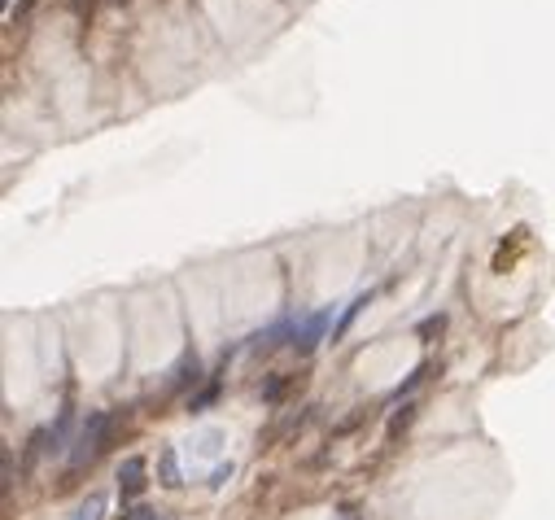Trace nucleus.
Returning <instances> with one entry per match:
<instances>
[{"label":"nucleus","mask_w":555,"mask_h":520,"mask_svg":"<svg viewBox=\"0 0 555 520\" xmlns=\"http://www.w3.org/2000/svg\"><path fill=\"white\" fill-rule=\"evenodd\" d=\"M332 311H315V315H306L302 323H293V332H289V346L298 350V354H311V350L324 342V328H329Z\"/></svg>","instance_id":"nucleus-1"},{"label":"nucleus","mask_w":555,"mask_h":520,"mask_svg":"<svg viewBox=\"0 0 555 520\" xmlns=\"http://www.w3.org/2000/svg\"><path fill=\"white\" fill-rule=\"evenodd\" d=\"M119 490H123V495H140V490H145V459H140V455L123 459V468H119Z\"/></svg>","instance_id":"nucleus-2"},{"label":"nucleus","mask_w":555,"mask_h":520,"mask_svg":"<svg viewBox=\"0 0 555 520\" xmlns=\"http://www.w3.org/2000/svg\"><path fill=\"white\" fill-rule=\"evenodd\" d=\"M101 512H105V495H88L75 507V516L71 520H101Z\"/></svg>","instance_id":"nucleus-3"},{"label":"nucleus","mask_w":555,"mask_h":520,"mask_svg":"<svg viewBox=\"0 0 555 520\" xmlns=\"http://www.w3.org/2000/svg\"><path fill=\"white\" fill-rule=\"evenodd\" d=\"M363 306H368V297H354L350 306H346V315H341V323L332 328V342H337V337H346V328H350V323L359 320V311H363Z\"/></svg>","instance_id":"nucleus-4"},{"label":"nucleus","mask_w":555,"mask_h":520,"mask_svg":"<svg viewBox=\"0 0 555 520\" xmlns=\"http://www.w3.org/2000/svg\"><path fill=\"white\" fill-rule=\"evenodd\" d=\"M162 477H167V481H162V486H179V468H176V450H167V455H162Z\"/></svg>","instance_id":"nucleus-5"},{"label":"nucleus","mask_w":555,"mask_h":520,"mask_svg":"<svg viewBox=\"0 0 555 520\" xmlns=\"http://www.w3.org/2000/svg\"><path fill=\"white\" fill-rule=\"evenodd\" d=\"M188 380H197V359H184V363H179V371H176V390H184Z\"/></svg>","instance_id":"nucleus-6"},{"label":"nucleus","mask_w":555,"mask_h":520,"mask_svg":"<svg viewBox=\"0 0 555 520\" xmlns=\"http://www.w3.org/2000/svg\"><path fill=\"white\" fill-rule=\"evenodd\" d=\"M284 390H289V380H284V376H276V380H267L263 398H267V402H280V398H284Z\"/></svg>","instance_id":"nucleus-7"},{"label":"nucleus","mask_w":555,"mask_h":520,"mask_svg":"<svg viewBox=\"0 0 555 520\" xmlns=\"http://www.w3.org/2000/svg\"><path fill=\"white\" fill-rule=\"evenodd\" d=\"M446 328V315H429V320L420 323V337H433V332H442Z\"/></svg>","instance_id":"nucleus-8"},{"label":"nucleus","mask_w":555,"mask_h":520,"mask_svg":"<svg viewBox=\"0 0 555 520\" xmlns=\"http://www.w3.org/2000/svg\"><path fill=\"white\" fill-rule=\"evenodd\" d=\"M411 411H416V407H403V416H394V420H389V438H398L407 424H411Z\"/></svg>","instance_id":"nucleus-9"},{"label":"nucleus","mask_w":555,"mask_h":520,"mask_svg":"<svg viewBox=\"0 0 555 520\" xmlns=\"http://www.w3.org/2000/svg\"><path fill=\"white\" fill-rule=\"evenodd\" d=\"M71 9H75L79 18H92V9H97V0H66Z\"/></svg>","instance_id":"nucleus-10"},{"label":"nucleus","mask_w":555,"mask_h":520,"mask_svg":"<svg viewBox=\"0 0 555 520\" xmlns=\"http://www.w3.org/2000/svg\"><path fill=\"white\" fill-rule=\"evenodd\" d=\"M127 520H153V512H149V507H131V512H127Z\"/></svg>","instance_id":"nucleus-11"},{"label":"nucleus","mask_w":555,"mask_h":520,"mask_svg":"<svg viewBox=\"0 0 555 520\" xmlns=\"http://www.w3.org/2000/svg\"><path fill=\"white\" fill-rule=\"evenodd\" d=\"M227 477H232V464H224V468H215V486H224Z\"/></svg>","instance_id":"nucleus-12"},{"label":"nucleus","mask_w":555,"mask_h":520,"mask_svg":"<svg viewBox=\"0 0 555 520\" xmlns=\"http://www.w3.org/2000/svg\"><path fill=\"white\" fill-rule=\"evenodd\" d=\"M31 9H35V0H23V5H18V9H14V18H26V14H31Z\"/></svg>","instance_id":"nucleus-13"}]
</instances>
